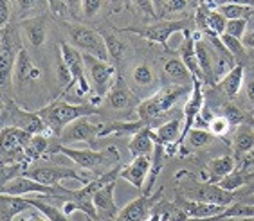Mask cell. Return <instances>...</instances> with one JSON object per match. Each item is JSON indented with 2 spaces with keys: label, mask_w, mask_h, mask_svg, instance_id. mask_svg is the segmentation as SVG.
<instances>
[{
  "label": "cell",
  "mask_w": 254,
  "mask_h": 221,
  "mask_svg": "<svg viewBox=\"0 0 254 221\" xmlns=\"http://www.w3.org/2000/svg\"><path fill=\"white\" fill-rule=\"evenodd\" d=\"M116 182H110L108 185L101 187L94 194V207L98 212V221H116L121 209L114 200V191H116Z\"/></svg>",
  "instance_id": "2e32d148"
},
{
  "label": "cell",
  "mask_w": 254,
  "mask_h": 221,
  "mask_svg": "<svg viewBox=\"0 0 254 221\" xmlns=\"http://www.w3.org/2000/svg\"><path fill=\"white\" fill-rule=\"evenodd\" d=\"M99 128H101V124L90 123L88 117H81L65 126L58 138L62 146L72 142H96V138H99Z\"/></svg>",
  "instance_id": "5bb4252c"
},
{
  "label": "cell",
  "mask_w": 254,
  "mask_h": 221,
  "mask_svg": "<svg viewBox=\"0 0 254 221\" xmlns=\"http://www.w3.org/2000/svg\"><path fill=\"white\" fill-rule=\"evenodd\" d=\"M251 182H253V178H251L249 175H245L244 171H238V169H236V171H233L225 178H222L220 182H218V185H220L222 189H227V191H238L245 183H251Z\"/></svg>",
  "instance_id": "8d00e7d4"
},
{
  "label": "cell",
  "mask_w": 254,
  "mask_h": 221,
  "mask_svg": "<svg viewBox=\"0 0 254 221\" xmlns=\"http://www.w3.org/2000/svg\"><path fill=\"white\" fill-rule=\"evenodd\" d=\"M15 221H49V220H47L42 212L36 211V209L33 207V209H29V211L22 212L20 216H16Z\"/></svg>",
  "instance_id": "c3c4849f"
},
{
  "label": "cell",
  "mask_w": 254,
  "mask_h": 221,
  "mask_svg": "<svg viewBox=\"0 0 254 221\" xmlns=\"http://www.w3.org/2000/svg\"><path fill=\"white\" fill-rule=\"evenodd\" d=\"M58 50L62 58H64L65 65L68 67L70 74L74 78V83H76V90H78L79 95H85V93L90 92V81H88V74H87V67H85V59H83V52L78 50L76 47L68 44H60Z\"/></svg>",
  "instance_id": "30bf717a"
},
{
  "label": "cell",
  "mask_w": 254,
  "mask_h": 221,
  "mask_svg": "<svg viewBox=\"0 0 254 221\" xmlns=\"http://www.w3.org/2000/svg\"><path fill=\"white\" fill-rule=\"evenodd\" d=\"M209 5H196V11H195V25H196V31H200V33H207V15H209Z\"/></svg>",
  "instance_id": "bcb514c9"
},
{
  "label": "cell",
  "mask_w": 254,
  "mask_h": 221,
  "mask_svg": "<svg viewBox=\"0 0 254 221\" xmlns=\"http://www.w3.org/2000/svg\"><path fill=\"white\" fill-rule=\"evenodd\" d=\"M190 7V0H162L159 7V16L162 20H170L171 16L182 15Z\"/></svg>",
  "instance_id": "d6a6232c"
},
{
  "label": "cell",
  "mask_w": 254,
  "mask_h": 221,
  "mask_svg": "<svg viewBox=\"0 0 254 221\" xmlns=\"http://www.w3.org/2000/svg\"><path fill=\"white\" fill-rule=\"evenodd\" d=\"M85 67H87L88 78L92 79V87L96 90V95L103 99L108 93V90L112 88V85L118 79V70L114 65H110L105 59H99L92 54H83Z\"/></svg>",
  "instance_id": "ba28073f"
},
{
  "label": "cell",
  "mask_w": 254,
  "mask_h": 221,
  "mask_svg": "<svg viewBox=\"0 0 254 221\" xmlns=\"http://www.w3.org/2000/svg\"><path fill=\"white\" fill-rule=\"evenodd\" d=\"M236 155H245L254 149V128L249 124H240L233 140Z\"/></svg>",
  "instance_id": "f546056e"
},
{
  "label": "cell",
  "mask_w": 254,
  "mask_h": 221,
  "mask_svg": "<svg viewBox=\"0 0 254 221\" xmlns=\"http://www.w3.org/2000/svg\"><path fill=\"white\" fill-rule=\"evenodd\" d=\"M25 177L33 178L36 182L45 183L51 187H58L60 182L64 180H76L79 183H88L76 169L70 167H62V166H40V167H27L24 173Z\"/></svg>",
  "instance_id": "8fae6325"
},
{
  "label": "cell",
  "mask_w": 254,
  "mask_h": 221,
  "mask_svg": "<svg viewBox=\"0 0 254 221\" xmlns=\"http://www.w3.org/2000/svg\"><path fill=\"white\" fill-rule=\"evenodd\" d=\"M132 78H133V81H135V85H139V87H150V85L153 83L155 76H153V69L150 65L139 63L133 67Z\"/></svg>",
  "instance_id": "ab89813d"
},
{
  "label": "cell",
  "mask_w": 254,
  "mask_h": 221,
  "mask_svg": "<svg viewBox=\"0 0 254 221\" xmlns=\"http://www.w3.org/2000/svg\"><path fill=\"white\" fill-rule=\"evenodd\" d=\"M148 221H162V216H161V212L157 211V205H155V209H153L152 216L148 218Z\"/></svg>",
  "instance_id": "db71d44e"
},
{
  "label": "cell",
  "mask_w": 254,
  "mask_h": 221,
  "mask_svg": "<svg viewBox=\"0 0 254 221\" xmlns=\"http://www.w3.org/2000/svg\"><path fill=\"white\" fill-rule=\"evenodd\" d=\"M2 151H25L33 140V133L16 126H2Z\"/></svg>",
  "instance_id": "ac0fdd59"
},
{
  "label": "cell",
  "mask_w": 254,
  "mask_h": 221,
  "mask_svg": "<svg viewBox=\"0 0 254 221\" xmlns=\"http://www.w3.org/2000/svg\"><path fill=\"white\" fill-rule=\"evenodd\" d=\"M132 4L135 5L137 9L141 11L142 15L150 16V18H157V7L153 4V0H132Z\"/></svg>",
  "instance_id": "7dc6e473"
},
{
  "label": "cell",
  "mask_w": 254,
  "mask_h": 221,
  "mask_svg": "<svg viewBox=\"0 0 254 221\" xmlns=\"http://www.w3.org/2000/svg\"><path fill=\"white\" fill-rule=\"evenodd\" d=\"M213 140H215V135L209 130L193 128L188 133V137L184 138V142L181 146H186V149H200V147L209 146Z\"/></svg>",
  "instance_id": "4dcf8cb0"
},
{
  "label": "cell",
  "mask_w": 254,
  "mask_h": 221,
  "mask_svg": "<svg viewBox=\"0 0 254 221\" xmlns=\"http://www.w3.org/2000/svg\"><path fill=\"white\" fill-rule=\"evenodd\" d=\"M150 169H152V155L135 157L128 166L121 167L119 178L127 180L128 183H132V185L135 187V189H139V191H144V185H146Z\"/></svg>",
  "instance_id": "e0dca14e"
},
{
  "label": "cell",
  "mask_w": 254,
  "mask_h": 221,
  "mask_svg": "<svg viewBox=\"0 0 254 221\" xmlns=\"http://www.w3.org/2000/svg\"><path fill=\"white\" fill-rule=\"evenodd\" d=\"M225 27H227V18L220 13V9H209V15H207V33L205 36L215 35L222 36L225 33Z\"/></svg>",
  "instance_id": "d590c367"
},
{
  "label": "cell",
  "mask_w": 254,
  "mask_h": 221,
  "mask_svg": "<svg viewBox=\"0 0 254 221\" xmlns=\"http://www.w3.org/2000/svg\"><path fill=\"white\" fill-rule=\"evenodd\" d=\"M164 72L175 85H193L190 83V81H193V74L190 72V69L184 65L182 59H168L164 65Z\"/></svg>",
  "instance_id": "f1b7e54d"
},
{
  "label": "cell",
  "mask_w": 254,
  "mask_h": 221,
  "mask_svg": "<svg viewBox=\"0 0 254 221\" xmlns=\"http://www.w3.org/2000/svg\"><path fill=\"white\" fill-rule=\"evenodd\" d=\"M205 5H209V7H215V0H205Z\"/></svg>",
  "instance_id": "680465c9"
},
{
  "label": "cell",
  "mask_w": 254,
  "mask_h": 221,
  "mask_svg": "<svg viewBox=\"0 0 254 221\" xmlns=\"http://www.w3.org/2000/svg\"><path fill=\"white\" fill-rule=\"evenodd\" d=\"M40 67L34 63L31 56L27 54V50L22 47V50L18 52V58H16V63H15V74H13V78L18 81L20 85H27V83H33L36 79L40 78Z\"/></svg>",
  "instance_id": "7402d4cb"
},
{
  "label": "cell",
  "mask_w": 254,
  "mask_h": 221,
  "mask_svg": "<svg viewBox=\"0 0 254 221\" xmlns=\"http://www.w3.org/2000/svg\"><path fill=\"white\" fill-rule=\"evenodd\" d=\"M245 92H247V97H249L251 103H254V79H251L249 83L245 85Z\"/></svg>",
  "instance_id": "f5cc1de1"
},
{
  "label": "cell",
  "mask_w": 254,
  "mask_h": 221,
  "mask_svg": "<svg viewBox=\"0 0 254 221\" xmlns=\"http://www.w3.org/2000/svg\"><path fill=\"white\" fill-rule=\"evenodd\" d=\"M101 110L96 103H83V104H70L65 101H53L51 104L38 110V115L44 119L45 126L53 135L60 137L65 126L81 117L99 115Z\"/></svg>",
  "instance_id": "7a4b0ae2"
},
{
  "label": "cell",
  "mask_w": 254,
  "mask_h": 221,
  "mask_svg": "<svg viewBox=\"0 0 254 221\" xmlns=\"http://www.w3.org/2000/svg\"><path fill=\"white\" fill-rule=\"evenodd\" d=\"M20 31L13 25L2 27L0 35V87H2V97L11 99V83L15 74V63L18 58V52L22 50L20 44Z\"/></svg>",
  "instance_id": "3957f363"
},
{
  "label": "cell",
  "mask_w": 254,
  "mask_h": 221,
  "mask_svg": "<svg viewBox=\"0 0 254 221\" xmlns=\"http://www.w3.org/2000/svg\"><path fill=\"white\" fill-rule=\"evenodd\" d=\"M240 202H245V203H249V205H254V192L253 194H247V196H242L238 198Z\"/></svg>",
  "instance_id": "11a10c76"
},
{
  "label": "cell",
  "mask_w": 254,
  "mask_h": 221,
  "mask_svg": "<svg viewBox=\"0 0 254 221\" xmlns=\"http://www.w3.org/2000/svg\"><path fill=\"white\" fill-rule=\"evenodd\" d=\"M162 192H164V189L161 187L153 194H141L133 202H130L128 205L123 207L116 221H148V218L152 216L155 205L161 202Z\"/></svg>",
  "instance_id": "4fadbf2b"
},
{
  "label": "cell",
  "mask_w": 254,
  "mask_h": 221,
  "mask_svg": "<svg viewBox=\"0 0 254 221\" xmlns=\"http://www.w3.org/2000/svg\"><path fill=\"white\" fill-rule=\"evenodd\" d=\"M16 4V13H18L20 20L33 18L34 11L44 9V2L42 0H15Z\"/></svg>",
  "instance_id": "f35d334b"
},
{
  "label": "cell",
  "mask_w": 254,
  "mask_h": 221,
  "mask_svg": "<svg viewBox=\"0 0 254 221\" xmlns=\"http://www.w3.org/2000/svg\"><path fill=\"white\" fill-rule=\"evenodd\" d=\"M229 128H231L229 121H227L225 117H222V115H216V117L209 123V132L213 133L215 137H224L225 133L229 132Z\"/></svg>",
  "instance_id": "f6af8a7d"
},
{
  "label": "cell",
  "mask_w": 254,
  "mask_h": 221,
  "mask_svg": "<svg viewBox=\"0 0 254 221\" xmlns=\"http://www.w3.org/2000/svg\"><path fill=\"white\" fill-rule=\"evenodd\" d=\"M220 40H222V44L225 45V49L229 50L235 58H244L245 56V45L242 40L235 38V36H229V35H222Z\"/></svg>",
  "instance_id": "60d3db41"
},
{
  "label": "cell",
  "mask_w": 254,
  "mask_h": 221,
  "mask_svg": "<svg viewBox=\"0 0 254 221\" xmlns=\"http://www.w3.org/2000/svg\"><path fill=\"white\" fill-rule=\"evenodd\" d=\"M101 36L105 38V44H107V49H108V56L114 59V61H119L125 52V44H123V40L119 38L116 33L112 31H101Z\"/></svg>",
  "instance_id": "836d02e7"
},
{
  "label": "cell",
  "mask_w": 254,
  "mask_h": 221,
  "mask_svg": "<svg viewBox=\"0 0 254 221\" xmlns=\"http://www.w3.org/2000/svg\"><path fill=\"white\" fill-rule=\"evenodd\" d=\"M62 189L60 187H51L45 183H40L33 178L20 175L9 182L2 183V194H11V196H27V194H40V196H60Z\"/></svg>",
  "instance_id": "7c38bea8"
},
{
  "label": "cell",
  "mask_w": 254,
  "mask_h": 221,
  "mask_svg": "<svg viewBox=\"0 0 254 221\" xmlns=\"http://www.w3.org/2000/svg\"><path fill=\"white\" fill-rule=\"evenodd\" d=\"M216 9H220V13L227 20H247L254 13V7H251V5H240V4H227V5H222V7H216Z\"/></svg>",
  "instance_id": "74e56055"
},
{
  "label": "cell",
  "mask_w": 254,
  "mask_h": 221,
  "mask_svg": "<svg viewBox=\"0 0 254 221\" xmlns=\"http://www.w3.org/2000/svg\"><path fill=\"white\" fill-rule=\"evenodd\" d=\"M85 221H94V220H90V218H87V220H85Z\"/></svg>",
  "instance_id": "94428289"
},
{
  "label": "cell",
  "mask_w": 254,
  "mask_h": 221,
  "mask_svg": "<svg viewBox=\"0 0 254 221\" xmlns=\"http://www.w3.org/2000/svg\"><path fill=\"white\" fill-rule=\"evenodd\" d=\"M222 117L227 119L231 126H240V124H244V121H245L244 112H242L238 106H235V104H225L224 108H222Z\"/></svg>",
  "instance_id": "b9f144b4"
},
{
  "label": "cell",
  "mask_w": 254,
  "mask_h": 221,
  "mask_svg": "<svg viewBox=\"0 0 254 221\" xmlns=\"http://www.w3.org/2000/svg\"><path fill=\"white\" fill-rule=\"evenodd\" d=\"M67 33L70 42L74 44V47L81 50L83 54H92L99 59H105V61L110 58L105 38L101 36L99 31L90 29V27L81 24H72L67 27Z\"/></svg>",
  "instance_id": "52a82bcc"
},
{
  "label": "cell",
  "mask_w": 254,
  "mask_h": 221,
  "mask_svg": "<svg viewBox=\"0 0 254 221\" xmlns=\"http://www.w3.org/2000/svg\"><path fill=\"white\" fill-rule=\"evenodd\" d=\"M191 83H193V90H191L190 97H188L186 104H184V112H182V115H184V130H182L179 146L184 142V138L188 137V133L193 130L196 117L200 115L202 108H204V93H202V83H204V81L193 78Z\"/></svg>",
  "instance_id": "9a60e30c"
},
{
  "label": "cell",
  "mask_w": 254,
  "mask_h": 221,
  "mask_svg": "<svg viewBox=\"0 0 254 221\" xmlns=\"http://www.w3.org/2000/svg\"><path fill=\"white\" fill-rule=\"evenodd\" d=\"M20 29L33 47H42L47 40V18L44 15L20 20Z\"/></svg>",
  "instance_id": "44dd1931"
},
{
  "label": "cell",
  "mask_w": 254,
  "mask_h": 221,
  "mask_svg": "<svg viewBox=\"0 0 254 221\" xmlns=\"http://www.w3.org/2000/svg\"><path fill=\"white\" fill-rule=\"evenodd\" d=\"M196 4H198V5H204V4H205V0H196Z\"/></svg>",
  "instance_id": "91938a15"
},
{
  "label": "cell",
  "mask_w": 254,
  "mask_h": 221,
  "mask_svg": "<svg viewBox=\"0 0 254 221\" xmlns=\"http://www.w3.org/2000/svg\"><path fill=\"white\" fill-rule=\"evenodd\" d=\"M191 25H195V18H182V20H161L155 24L148 25H130L121 29V33H133L141 38L152 42V44L162 45L168 49V42L175 33H186L191 31Z\"/></svg>",
  "instance_id": "277c9868"
},
{
  "label": "cell",
  "mask_w": 254,
  "mask_h": 221,
  "mask_svg": "<svg viewBox=\"0 0 254 221\" xmlns=\"http://www.w3.org/2000/svg\"><path fill=\"white\" fill-rule=\"evenodd\" d=\"M107 0H81V15L85 18H94L98 15Z\"/></svg>",
  "instance_id": "ee69618b"
},
{
  "label": "cell",
  "mask_w": 254,
  "mask_h": 221,
  "mask_svg": "<svg viewBox=\"0 0 254 221\" xmlns=\"http://www.w3.org/2000/svg\"><path fill=\"white\" fill-rule=\"evenodd\" d=\"M244 76H245V69L244 65H236L235 69L231 70L229 74H225L224 78L218 81V90H220L222 93H225L227 97H235L236 93L240 92V88H242V85H244Z\"/></svg>",
  "instance_id": "83f0119b"
},
{
  "label": "cell",
  "mask_w": 254,
  "mask_h": 221,
  "mask_svg": "<svg viewBox=\"0 0 254 221\" xmlns=\"http://www.w3.org/2000/svg\"><path fill=\"white\" fill-rule=\"evenodd\" d=\"M220 221H254V218H224V220Z\"/></svg>",
  "instance_id": "9f6ffc18"
},
{
  "label": "cell",
  "mask_w": 254,
  "mask_h": 221,
  "mask_svg": "<svg viewBox=\"0 0 254 221\" xmlns=\"http://www.w3.org/2000/svg\"><path fill=\"white\" fill-rule=\"evenodd\" d=\"M242 42H244L245 49H254V31L245 33V36L242 38Z\"/></svg>",
  "instance_id": "816d5d0a"
},
{
  "label": "cell",
  "mask_w": 254,
  "mask_h": 221,
  "mask_svg": "<svg viewBox=\"0 0 254 221\" xmlns=\"http://www.w3.org/2000/svg\"><path fill=\"white\" fill-rule=\"evenodd\" d=\"M27 202L31 203V207H34L36 211H40L49 221H70L67 218L62 209L47 203V200H40V198H27Z\"/></svg>",
  "instance_id": "1f68e13d"
},
{
  "label": "cell",
  "mask_w": 254,
  "mask_h": 221,
  "mask_svg": "<svg viewBox=\"0 0 254 221\" xmlns=\"http://www.w3.org/2000/svg\"><path fill=\"white\" fill-rule=\"evenodd\" d=\"M184 130V121L181 119H170L166 123L159 124L157 128H153V140L162 146H170V144H179Z\"/></svg>",
  "instance_id": "603a6c76"
},
{
  "label": "cell",
  "mask_w": 254,
  "mask_h": 221,
  "mask_svg": "<svg viewBox=\"0 0 254 221\" xmlns=\"http://www.w3.org/2000/svg\"><path fill=\"white\" fill-rule=\"evenodd\" d=\"M186 198L196 200V202L215 203V205L222 207H229L235 202H238L236 191H227V189H222L218 183H209L205 180L196 183V185H191L190 189L186 187Z\"/></svg>",
  "instance_id": "9c48e42d"
},
{
  "label": "cell",
  "mask_w": 254,
  "mask_h": 221,
  "mask_svg": "<svg viewBox=\"0 0 254 221\" xmlns=\"http://www.w3.org/2000/svg\"><path fill=\"white\" fill-rule=\"evenodd\" d=\"M53 153H62L85 171H94L101 167H116V164L119 162V151L114 146L107 147L105 151H94V149H74V147L60 144L54 147Z\"/></svg>",
  "instance_id": "5b68a950"
},
{
  "label": "cell",
  "mask_w": 254,
  "mask_h": 221,
  "mask_svg": "<svg viewBox=\"0 0 254 221\" xmlns=\"http://www.w3.org/2000/svg\"><path fill=\"white\" fill-rule=\"evenodd\" d=\"M245 31H247V20H227V27H225L224 35L242 40L245 36Z\"/></svg>",
  "instance_id": "7bdbcfd3"
},
{
  "label": "cell",
  "mask_w": 254,
  "mask_h": 221,
  "mask_svg": "<svg viewBox=\"0 0 254 221\" xmlns=\"http://www.w3.org/2000/svg\"><path fill=\"white\" fill-rule=\"evenodd\" d=\"M49 138L45 137V135H34L33 140H31V144L27 146V149H25V155H27V160H36V158H40L42 155H45L47 151H53L49 147Z\"/></svg>",
  "instance_id": "e575fe53"
},
{
  "label": "cell",
  "mask_w": 254,
  "mask_h": 221,
  "mask_svg": "<svg viewBox=\"0 0 254 221\" xmlns=\"http://www.w3.org/2000/svg\"><path fill=\"white\" fill-rule=\"evenodd\" d=\"M11 20V0H0V25H9Z\"/></svg>",
  "instance_id": "681fc988"
},
{
  "label": "cell",
  "mask_w": 254,
  "mask_h": 221,
  "mask_svg": "<svg viewBox=\"0 0 254 221\" xmlns=\"http://www.w3.org/2000/svg\"><path fill=\"white\" fill-rule=\"evenodd\" d=\"M207 177L205 182L209 183H218L222 178H225L227 175H231L233 171H236V160L231 155H224V157H216L213 160L207 162Z\"/></svg>",
  "instance_id": "4316f807"
},
{
  "label": "cell",
  "mask_w": 254,
  "mask_h": 221,
  "mask_svg": "<svg viewBox=\"0 0 254 221\" xmlns=\"http://www.w3.org/2000/svg\"><path fill=\"white\" fill-rule=\"evenodd\" d=\"M193 90V85H173V87H164L157 90L153 95L141 101L137 104V117L146 121L152 128H157L161 123V119L175 106L182 97L190 95Z\"/></svg>",
  "instance_id": "6da1fadb"
},
{
  "label": "cell",
  "mask_w": 254,
  "mask_h": 221,
  "mask_svg": "<svg viewBox=\"0 0 254 221\" xmlns=\"http://www.w3.org/2000/svg\"><path fill=\"white\" fill-rule=\"evenodd\" d=\"M177 205L184 209L190 214V218H213V216H222L227 207L215 205V203H205V202H196V200H190L186 196L177 198Z\"/></svg>",
  "instance_id": "ffe728a7"
},
{
  "label": "cell",
  "mask_w": 254,
  "mask_h": 221,
  "mask_svg": "<svg viewBox=\"0 0 254 221\" xmlns=\"http://www.w3.org/2000/svg\"><path fill=\"white\" fill-rule=\"evenodd\" d=\"M105 104L114 110H130L133 106V95L121 76H118L112 88L105 95Z\"/></svg>",
  "instance_id": "d6986e66"
},
{
  "label": "cell",
  "mask_w": 254,
  "mask_h": 221,
  "mask_svg": "<svg viewBox=\"0 0 254 221\" xmlns=\"http://www.w3.org/2000/svg\"><path fill=\"white\" fill-rule=\"evenodd\" d=\"M184 35V40H182L181 44V59L184 61L190 72L193 74V78L200 79L204 81V74H202V69H200V63H198V58H196V50H195V38L191 35V31H186V33H182Z\"/></svg>",
  "instance_id": "cb8c5ba5"
},
{
  "label": "cell",
  "mask_w": 254,
  "mask_h": 221,
  "mask_svg": "<svg viewBox=\"0 0 254 221\" xmlns=\"http://www.w3.org/2000/svg\"><path fill=\"white\" fill-rule=\"evenodd\" d=\"M2 126H16L20 130L33 133V135H44L45 132H49L38 112L33 113L22 110L11 99L2 101Z\"/></svg>",
  "instance_id": "8992f818"
},
{
  "label": "cell",
  "mask_w": 254,
  "mask_h": 221,
  "mask_svg": "<svg viewBox=\"0 0 254 221\" xmlns=\"http://www.w3.org/2000/svg\"><path fill=\"white\" fill-rule=\"evenodd\" d=\"M128 149L132 153V157H144V155H153L155 149V140H153V128L146 126V128L139 130L133 133L130 142H128Z\"/></svg>",
  "instance_id": "d4e9b609"
},
{
  "label": "cell",
  "mask_w": 254,
  "mask_h": 221,
  "mask_svg": "<svg viewBox=\"0 0 254 221\" xmlns=\"http://www.w3.org/2000/svg\"><path fill=\"white\" fill-rule=\"evenodd\" d=\"M227 4H240V5H251L254 7V0H215V7H222Z\"/></svg>",
  "instance_id": "f907efd6"
},
{
  "label": "cell",
  "mask_w": 254,
  "mask_h": 221,
  "mask_svg": "<svg viewBox=\"0 0 254 221\" xmlns=\"http://www.w3.org/2000/svg\"><path fill=\"white\" fill-rule=\"evenodd\" d=\"M33 209L27 198L24 196H11V194H0V221H15L16 216L22 212Z\"/></svg>",
  "instance_id": "484cf974"
},
{
  "label": "cell",
  "mask_w": 254,
  "mask_h": 221,
  "mask_svg": "<svg viewBox=\"0 0 254 221\" xmlns=\"http://www.w3.org/2000/svg\"><path fill=\"white\" fill-rule=\"evenodd\" d=\"M253 192H254V180H253V182L249 183V189H247V191H245L244 194H240L238 198H242V196H247V194H253Z\"/></svg>",
  "instance_id": "6f0895ef"
}]
</instances>
